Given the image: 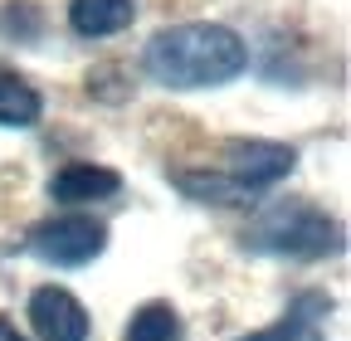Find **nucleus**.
<instances>
[{
    "mask_svg": "<svg viewBox=\"0 0 351 341\" xmlns=\"http://www.w3.org/2000/svg\"><path fill=\"white\" fill-rule=\"evenodd\" d=\"M0 341H25V336L15 331V322H5V317H0Z\"/></svg>",
    "mask_w": 351,
    "mask_h": 341,
    "instance_id": "nucleus-12",
    "label": "nucleus"
},
{
    "mask_svg": "<svg viewBox=\"0 0 351 341\" xmlns=\"http://www.w3.org/2000/svg\"><path fill=\"white\" fill-rule=\"evenodd\" d=\"M176 186H181L186 195H195V200H215V205L244 200V190L225 176V170H210V176H191V170H181V176H176Z\"/></svg>",
    "mask_w": 351,
    "mask_h": 341,
    "instance_id": "nucleus-11",
    "label": "nucleus"
},
{
    "mask_svg": "<svg viewBox=\"0 0 351 341\" xmlns=\"http://www.w3.org/2000/svg\"><path fill=\"white\" fill-rule=\"evenodd\" d=\"M249 64V45L210 20H191V25H171L161 34H152L147 45V73L166 88H219V83L239 78Z\"/></svg>",
    "mask_w": 351,
    "mask_h": 341,
    "instance_id": "nucleus-1",
    "label": "nucleus"
},
{
    "mask_svg": "<svg viewBox=\"0 0 351 341\" xmlns=\"http://www.w3.org/2000/svg\"><path fill=\"white\" fill-rule=\"evenodd\" d=\"M298 151L283 147V142H234L230 147V170L225 176L249 195V190H263V186H274L283 181L288 170H293Z\"/></svg>",
    "mask_w": 351,
    "mask_h": 341,
    "instance_id": "nucleus-4",
    "label": "nucleus"
},
{
    "mask_svg": "<svg viewBox=\"0 0 351 341\" xmlns=\"http://www.w3.org/2000/svg\"><path fill=\"white\" fill-rule=\"evenodd\" d=\"M327 317H332V297L302 292L274 327H263V331H254L244 341H322L327 336Z\"/></svg>",
    "mask_w": 351,
    "mask_h": 341,
    "instance_id": "nucleus-6",
    "label": "nucleus"
},
{
    "mask_svg": "<svg viewBox=\"0 0 351 341\" xmlns=\"http://www.w3.org/2000/svg\"><path fill=\"white\" fill-rule=\"evenodd\" d=\"M108 249V225L93 215H59L29 229V253L54 268H83Z\"/></svg>",
    "mask_w": 351,
    "mask_h": 341,
    "instance_id": "nucleus-3",
    "label": "nucleus"
},
{
    "mask_svg": "<svg viewBox=\"0 0 351 341\" xmlns=\"http://www.w3.org/2000/svg\"><path fill=\"white\" fill-rule=\"evenodd\" d=\"M117 186H122L117 170H108V166H88V161H73V166H64L59 176L49 181V195H54L59 205H88V200L117 195Z\"/></svg>",
    "mask_w": 351,
    "mask_h": 341,
    "instance_id": "nucleus-7",
    "label": "nucleus"
},
{
    "mask_svg": "<svg viewBox=\"0 0 351 341\" xmlns=\"http://www.w3.org/2000/svg\"><path fill=\"white\" fill-rule=\"evenodd\" d=\"M132 15H137L132 0H73V5H69V25L83 39H108V34L127 29Z\"/></svg>",
    "mask_w": 351,
    "mask_h": 341,
    "instance_id": "nucleus-8",
    "label": "nucleus"
},
{
    "mask_svg": "<svg viewBox=\"0 0 351 341\" xmlns=\"http://www.w3.org/2000/svg\"><path fill=\"white\" fill-rule=\"evenodd\" d=\"M29 322L44 341H88V312L69 288H39L29 297Z\"/></svg>",
    "mask_w": 351,
    "mask_h": 341,
    "instance_id": "nucleus-5",
    "label": "nucleus"
},
{
    "mask_svg": "<svg viewBox=\"0 0 351 341\" xmlns=\"http://www.w3.org/2000/svg\"><path fill=\"white\" fill-rule=\"evenodd\" d=\"M244 244L258 249V253H283V259H322V253L341 249V229H337V220L322 215V210L283 200V205L263 210L254 220Z\"/></svg>",
    "mask_w": 351,
    "mask_h": 341,
    "instance_id": "nucleus-2",
    "label": "nucleus"
},
{
    "mask_svg": "<svg viewBox=\"0 0 351 341\" xmlns=\"http://www.w3.org/2000/svg\"><path fill=\"white\" fill-rule=\"evenodd\" d=\"M39 112H44V98L29 83L15 73H0V127H34Z\"/></svg>",
    "mask_w": 351,
    "mask_h": 341,
    "instance_id": "nucleus-9",
    "label": "nucleus"
},
{
    "mask_svg": "<svg viewBox=\"0 0 351 341\" xmlns=\"http://www.w3.org/2000/svg\"><path fill=\"white\" fill-rule=\"evenodd\" d=\"M176 336H181V322H176L171 303H147L127 322V341H176Z\"/></svg>",
    "mask_w": 351,
    "mask_h": 341,
    "instance_id": "nucleus-10",
    "label": "nucleus"
}]
</instances>
